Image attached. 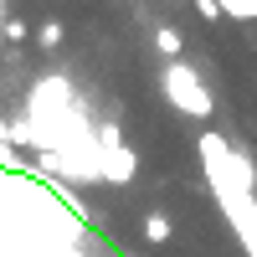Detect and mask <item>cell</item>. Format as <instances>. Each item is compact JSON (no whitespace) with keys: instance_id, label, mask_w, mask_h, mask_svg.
<instances>
[{"instance_id":"cell-5","label":"cell","mask_w":257,"mask_h":257,"mask_svg":"<svg viewBox=\"0 0 257 257\" xmlns=\"http://www.w3.org/2000/svg\"><path fill=\"white\" fill-rule=\"evenodd\" d=\"M226 11V21H257V0H216Z\"/></svg>"},{"instance_id":"cell-6","label":"cell","mask_w":257,"mask_h":257,"mask_svg":"<svg viewBox=\"0 0 257 257\" xmlns=\"http://www.w3.org/2000/svg\"><path fill=\"white\" fill-rule=\"evenodd\" d=\"M26 21H16V16H6V21H0V41H6V47H16V41H26Z\"/></svg>"},{"instance_id":"cell-8","label":"cell","mask_w":257,"mask_h":257,"mask_svg":"<svg viewBox=\"0 0 257 257\" xmlns=\"http://www.w3.org/2000/svg\"><path fill=\"white\" fill-rule=\"evenodd\" d=\"M196 16H201V21H211V26H216V21H226V11L216 6V0H196Z\"/></svg>"},{"instance_id":"cell-4","label":"cell","mask_w":257,"mask_h":257,"mask_svg":"<svg viewBox=\"0 0 257 257\" xmlns=\"http://www.w3.org/2000/svg\"><path fill=\"white\" fill-rule=\"evenodd\" d=\"M155 47H160V52H165L170 62H175V57H180V47H185V41H180V31H175V26H160V31H155Z\"/></svg>"},{"instance_id":"cell-2","label":"cell","mask_w":257,"mask_h":257,"mask_svg":"<svg viewBox=\"0 0 257 257\" xmlns=\"http://www.w3.org/2000/svg\"><path fill=\"white\" fill-rule=\"evenodd\" d=\"M98 175H103V180H113V185L134 180V155H128V144L118 139V128H113V123H103V128H98Z\"/></svg>"},{"instance_id":"cell-7","label":"cell","mask_w":257,"mask_h":257,"mask_svg":"<svg viewBox=\"0 0 257 257\" xmlns=\"http://www.w3.org/2000/svg\"><path fill=\"white\" fill-rule=\"evenodd\" d=\"M62 36H67V31H62V21H41V26H36V41H41V47H62Z\"/></svg>"},{"instance_id":"cell-1","label":"cell","mask_w":257,"mask_h":257,"mask_svg":"<svg viewBox=\"0 0 257 257\" xmlns=\"http://www.w3.org/2000/svg\"><path fill=\"white\" fill-rule=\"evenodd\" d=\"M160 82H165V98L175 103L180 113H190V118H211V93H206V82H201V72L190 67V62H165V72H160Z\"/></svg>"},{"instance_id":"cell-3","label":"cell","mask_w":257,"mask_h":257,"mask_svg":"<svg viewBox=\"0 0 257 257\" xmlns=\"http://www.w3.org/2000/svg\"><path fill=\"white\" fill-rule=\"evenodd\" d=\"M144 237L155 242V247H165L170 237H175V226H170V216H160V211H149V216H144Z\"/></svg>"}]
</instances>
